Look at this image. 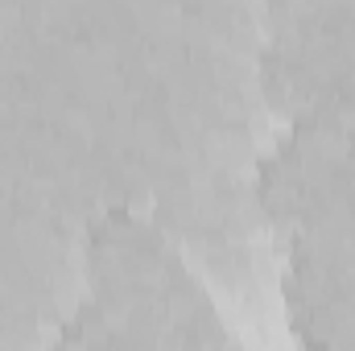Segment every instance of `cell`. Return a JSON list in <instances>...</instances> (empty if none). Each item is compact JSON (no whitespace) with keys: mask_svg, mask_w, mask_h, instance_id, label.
Listing matches in <instances>:
<instances>
[{"mask_svg":"<svg viewBox=\"0 0 355 351\" xmlns=\"http://www.w3.org/2000/svg\"><path fill=\"white\" fill-rule=\"evenodd\" d=\"M79 302L58 348H240L211 277L170 228L137 207L103 211L83 236Z\"/></svg>","mask_w":355,"mask_h":351,"instance_id":"1","label":"cell"},{"mask_svg":"<svg viewBox=\"0 0 355 351\" xmlns=\"http://www.w3.org/2000/svg\"><path fill=\"white\" fill-rule=\"evenodd\" d=\"M257 198L281 228L355 232V87L281 124L257 166Z\"/></svg>","mask_w":355,"mask_h":351,"instance_id":"2","label":"cell"},{"mask_svg":"<svg viewBox=\"0 0 355 351\" xmlns=\"http://www.w3.org/2000/svg\"><path fill=\"white\" fill-rule=\"evenodd\" d=\"M257 87L277 124L355 87V0H261Z\"/></svg>","mask_w":355,"mask_h":351,"instance_id":"3","label":"cell"},{"mask_svg":"<svg viewBox=\"0 0 355 351\" xmlns=\"http://www.w3.org/2000/svg\"><path fill=\"white\" fill-rule=\"evenodd\" d=\"M281 306L302 348H355V232L335 223L289 228Z\"/></svg>","mask_w":355,"mask_h":351,"instance_id":"4","label":"cell"}]
</instances>
